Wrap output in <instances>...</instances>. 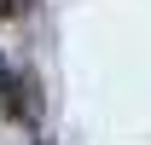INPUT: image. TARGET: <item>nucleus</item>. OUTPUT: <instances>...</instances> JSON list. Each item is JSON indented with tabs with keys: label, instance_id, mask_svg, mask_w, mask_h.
<instances>
[{
	"label": "nucleus",
	"instance_id": "1",
	"mask_svg": "<svg viewBox=\"0 0 151 145\" xmlns=\"http://www.w3.org/2000/svg\"><path fill=\"white\" fill-rule=\"evenodd\" d=\"M0 12H23V0H0Z\"/></svg>",
	"mask_w": 151,
	"mask_h": 145
}]
</instances>
